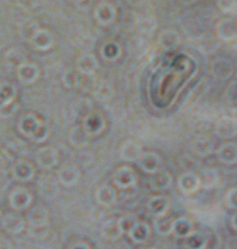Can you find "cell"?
<instances>
[{
  "instance_id": "18",
  "label": "cell",
  "mask_w": 237,
  "mask_h": 249,
  "mask_svg": "<svg viewBox=\"0 0 237 249\" xmlns=\"http://www.w3.org/2000/svg\"><path fill=\"white\" fill-rule=\"evenodd\" d=\"M41 124L42 123L39 121V119L36 116L33 114H28L20 120L19 130L26 137L32 138Z\"/></svg>"
},
{
  "instance_id": "20",
  "label": "cell",
  "mask_w": 237,
  "mask_h": 249,
  "mask_svg": "<svg viewBox=\"0 0 237 249\" xmlns=\"http://www.w3.org/2000/svg\"><path fill=\"white\" fill-rule=\"evenodd\" d=\"M201 187L205 190H212L217 188L220 184V175L213 167H206L202 169L199 175Z\"/></svg>"
},
{
  "instance_id": "7",
  "label": "cell",
  "mask_w": 237,
  "mask_h": 249,
  "mask_svg": "<svg viewBox=\"0 0 237 249\" xmlns=\"http://www.w3.org/2000/svg\"><path fill=\"white\" fill-rule=\"evenodd\" d=\"M178 187L185 195H192L201 187L200 178L197 174L191 171L183 173L178 180Z\"/></svg>"
},
{
  "instance_id": "30",
  "label": "cell",
  "mask_w": 237,
  "mask_h": 249,
  "mask_svg": "<svg viewBox=\"0 0 237 249\" xmlns=\"http://www.w3.org/2000/svg\"><path fill=\"white\" fill-rule=\"evenodd\" d=\"M180 41L179 34L173 30H166L159 36V44L165 50L175 49L180 44Z\"/></svg>"
},
{
  "instance_id": "34",
  "label": "cell",
  "mask_w": 237,
  "mask_h": 249,
  "mask_svg": "<svg viewBox=\"0 0 237 249\" xmlns=\"http://www.w3.org/2000/svg\"><path fill=\"white\" fill-rule=\"evenodd\" d=\"M4 61L9 68H17V69H19L21 66L27 63L26 57L24 56V54L16 49L9 50L5 54Z\"/></svg>"
},
{
  "instance_id": "16",
  "label": "cell",
  "mask_w": 237,
  "mask_h": 249,
  "mask_svg": "<svg viewBox=\"0 0 237 249\" xmlns=\"http://www.w3.org/2000/svg\"><path fill=\"white\" fill-rule=\"evenodd\" d=\"M173 179L168 171H161L154 173L150 179V186L153 191L163 192L168 190L172 185Z\"/></svg>"
},
{
  "instance_id": "39",
  "label": "cell",
  "mask_w": 237,
  "mask_h": 249,
  "mask_svg": "<svg viewBox=\"0 0 237 249\" xmlns=\"http://www.w3.org/2000/svg\"><path fill=\"white\" fill-rule=\"evenodd\" d=\"M218 7L223 13L231 14L237 11V1L234 0H221V1L217 2Z\"/></svg>"
},
{
  "instance_id": "1",
  "label": "cell",
  "mask_w": 237,
  "mask_h": 249,
  "mask_svg": "<svg viewBox=\"0 0 237 249\" xmlns=\"http://www.w3.org/2000/svg\"><path fill=\"white\" fill-rule=\"evenodd\" d=\"M216 135L223 140H230L237 135V122L232 116H221L216 123Z\"/></svg>"
},
{
  "instance_id": "10",
  "label": "cell",
  "mask_w": 237,
  "mask_h": 249,
  "mask_svg": "<svg viewBox=\"0 0 237 249\" xmlns=\"http://www.w3.org/2000/svg\"><path fill=\"white\" fill-rule=\"evenodd\" d=\"M80 178L79 169L73 164H66L58 171V180L65 187H73Z\"/></svg>"
},
{
  "instance_id": "23",
  "label": "cell",
  "mask_w": 237,
  "mask_h": 249,
  "mask_svg": "<svg viewBox=\"0 0 237 249\" xmlns=\"http://www.w3.org/2000/svg\"><path fill=\"white\" fill-rule=\"evenodd\" d=\"M97 201L102 206H110L116 200V191L108 185H102L96 192Z\"/></svg>"
},
{
  "instance_id": "4",
  "label": "cell",
  "mask_w": 237,
  "mask_h": 249,
  "mask_svg": "<svg viewBox=\"0 0 237 249\" xmlns=\"http://www.w3.org/2000/svg\"><path fill=\"white\" fill-rule=\"evenodd\" d=\"M113 183L119 189H129L137 184V176L135 171L129 166H121L113 175Z\"/></svg>"
},
{
  "instance_id": "11",
  "label": "cell",
  "mask_w": 237,
  "mask_h": 249,
  "mask_svg": "<svg viewBox=\"0 0 237 249\" xmlns=\"http://www.w3.org/2000/svg\"><path fill=\"white\" fill-rule=\"evenodd\" d=\"M27 222L33 230H40L48 224V212L43 206L34 207L27 215Z\"/></svg>"
},
{
  "instance_id": "13",
  "label": "cell",
  "mask_w": 237,
  "mask_h": 249,
  "mask_svg": "<svg viewBox=\"0 0 237 249\" xmlns=\"http://www.w3.org/2000/svg\"><path fill=\"white\" fill-rule=\"evenodd\" d=\"M149 212L155 218L166 216L170 208L169 200L163 196H154L148 202Z\"/></svg>"
},
{
  "instance_id": "42",
  "label": "cell",
  "mask_w": 237,
  "mask_h": 249,
  "mask_svg": "<svg viewBox=\"0 0 237 249\" xmlns=\"http://www.w3.org/2000/svg\"><path fill=\"white\" fill-rule=\"evenodd\" d=\"M64 82L66 84V86L68 87H74L77 85L78 83V75L77 73L74 71H71V70H68L65 72L64 74Z\"/></svg>"
},
{
  "instance_id": "9",
  "label": "cell",
  "mask_w": 237,
  "mask_h": 249,
  "mask_svg": "<svg viewBox=\"0 0 237 249\" xmlns=\"http://www.w3.org/2000/svg\"><path fill=\"white\" fill-rule=\"evenodd\" d=\"M2 228L10 233L18 234L26 229L27 221L17 213H7L1 220Z\"/></svg>"
},
{
  "instance_id": "8",
  "label": "cell",
  "mask_w": 237,
  "mask_h": 249,
  "mask_svg": "<svg viewBox=\"0 0 237 249\" xmlns=\"http://www.w3.org/2000/svg\"><path fill=\"white\" fill-rule=\"evenodd\" d=\"M218 160L225 165H233L237 163V145L228 141L221 144L216 151Z\"/></svg>"
},
{
  "instance_id": "25",
  "label": "cell",
  "mask_w": 237,
  "mask_h": 249,
  "mask_svg": "<svg viewBox=\"0 0 237 249\" xmlns=\"http://www.w3.org/2000/svg\"><path fill=\"white\" fill-rule=\"evenodd\" d=\"M207 245L208 238L206 234L199 231H193L184 241V246L186 249H206Z\"/></svg>"
},
{
  "instance_id": "38",
  "label": "cell",
  "mask_w": 237,
  "mask_h": 249,
  "mask_svg": "<svg viewBox=\"0 0 237 249\" xmlns=\"http://www.w3.org/2000/svg\"><path fill=\"white\" fill-rule=\"evenodd\" d=\"M120 53V48L116 43H108L102 48V55L107 60H115Z\"/></svg>"
},
{
  "instance_id": "35",
  "label": "cell",
  "mask_w": 237,
  "mask_h": 249,
  "mask_svg": "<svg viewBox=\"0 0 237 249\" xmlns=\"http://www.w3.org/2000/svg\"><path fill=\"white\" fill-rule=\"evenodd\" d=\"M15 96H16L15 87L7 81L2 82L1 83V107L11 105Z\"/></svg>"
},
{
  "instance_id": "32",
  "label": "cell",
  "mask_w": 237,
  "mask_h": 249,
  "mask_svg": "<svg viewBox=\"0 0 237 249\" xmlns=\"http://www.w3.org/2000/svg\"><path fill=\"white\" fill-rule=\"evenodd\" d=\"M89 136L90 135L87 133V131L84 130V128L75 127L69 132L68 138H69L70 144L73 147L81 149V148H84L88 145Z\"/></svg>"
},
{
  "instance_id": "33",
  "label": "cell",
  "mask_w": 237,
  "mask_h": 249,
  "mask_svg": "<svg viewBox=\"0 0 237 249\" xmlns=\"http://www.w3.org/2000/svg\"><path fill=\"white\" fill-rule=\"evenodd\" d=\"M38 191L42 196L53 197L58 194V184L51 177H44L38 184Z\"/></svg>"
},
{
  "instance_id": "43",
  "label": "cell",
  "mask_w": 237,
  "mask_h": 249,
  "mask_svg": "<svg viewBox=\"0 0 237 249\" xmlns=\"http://www.w3.org/2000/svg\"><path fill=\"white\" fill-rule=\"evenodd\" d=\"M156 27V23L153 18H144L139 23V28L142 30V32H152Z\"/></svg>"
},
{
  "instance_id": "31",
  "label": "cell",
  "mask_w": 237,
  "mask_h": 249,
  "mask_svg": "<svg viewBox=\"0 0 237 249\" xmlns=\"http://www.w3.org/2000/svg\"><path fill=\"white\" fill-rule=\"evenodd\" d=\"M173 218H168L166 216L155 218L153 222V229L155 232L161 236H167L173 233V227H174Z\"/></svg>"
},
{
  "instance_id": "2",
  "label": "cell",
  "mask_w": 237,
  "mask_h": 249,
  "mask_svg": "<svg viewBox=\"0 0 237 249\" xmlns=\"http://www.w3.org/2000/svg\"><path fill=\"white\" fill-rule=\"evenodd\" d=\"M33 201V196L31 192L23 187H18L11 192L9 196L10 207L17 211L26 210Z\"/></svg>"
},
{
  "instance_id": "22",
  "label": "cell",
  "mask_w": 237,
  "mask_h": 249,
  "mask_svg": "<svg viewBox=\"0 0 237 249\" xmlns=\"http://www.w3.org/2000/svg\"><path fill=\"white\" fill-rule=\"evenodd\" d=\"M151 235V228L147 223L138 222L134 228L128 232V236L135 243L141 244L146 242Z\"/></svg>"
},
{
  "instance_id": "19",
  "label": "cell",
  "mask_w": 237,
  "mask_h": 249,
  "mask_svg": "<svg viewBox=\"0 0 237 249\" xmlns=\"http://www.w3.org/2000/svg\"><path fill=\"white\" fill-rule=\"evenodd\" d=\"M104 127V121L101 114L91 113L83 120V128L89 135L100 133Z\"/></svg>"
},
{
  "instance_id": "40",
  "label": "cell",
  "mask_w": 237,
  "mask_h": 249,
  "mask_svg": "<svg viewBox=\"0 0 237 249\" xmlns=\"http://www.w3.org/2000/svg\"><path fill=\"white\" fill-rule=\"evenodd\" d=\"M225 203L228 208L237 210V187L230 188L225 194Z\"/></svg>"
},
{
  "instance_id": "29",
  "label": "cell",
  "mask_w": 237,
  "mask_h": 249,
  "mask_svg": "<svg viewBox=\"0 0 237 249\" xmlns=\"http://www.w3.org/2000/svg\"><path fill=\"white\" fill-rule=\"evenodd\" d=\"M97 68V60L92 54H82L76 62V69L83 74H91Z\"/></svg>"
},
{
  "instance_id": "37",
  "label": "cell",
  "mask_w": 237,
  "mask_h": 249,
  "mask_svg": "<svg viewBox=\"0 0 237 249\" xmlns=\"http://www.w3.org/2000/svg\"><path fill=\"white\" fill-rule=\"evenodd\" d=\"M119 222H120V225L122 227L123 231L128 233L134 228V226L139 222V220L136 217V215L127 214V215L119 218Z\"/></svg>"
},
{
  "instance_id": "6",
  "label": "cell",
  "mask_w": 237,
  "mask_h": 249,
  "mask_svg": "<svg viewBox=\"0 0 237 249\" xmlns=\"http://www.w3.org/2000/svg\"><path fill=\"white\" fill-rule=\"evenodd\" d=\"M161 163L162 160L160 156L153 152L143 153L141 158L137 161V164L142 171L152 175L160 170Z\"/></svg>"
},
{
  "instance_id": "24",
  "label": "cell",
  "mask_w": 237,
  "mask_h": 249,
  "mask_svg": "<svg viewBox=\"0 0 237 249\" xmlns=\"http://www.w3.org/2000/svg\"><path fill=\"white\" fill-rule=\"evenodd\" d=\"M193 231V223L186 217H179L174 221L173 233L178 238H186Z\"/></svg>"
},
{
  "instance_id": "28",
  "label": "cell",
  "mask_w": 237,
  "mask_h": 249,
  "mask_svg": "<svg viewBox=\"0 0 237 249\" xmlns=\"http://www.w3.org/2000/svg\"><path fill=\"white\" fill-rule=\"evenodd\" d=\"M212 72L215 76H217L220 79H227L229 78L234 71L233 65L227 61V60H219L216 61L212 65Z\"/></svg>"
},
{
  "instance_id": "47",
  "label": "cell",
  "mask_w": 237,
  "mask_h": 249,
  "mask_svg": "<svg viewBox=\"0 0 237 249\" xmlns=\"http://www.w3.org/2000/svg\"><path fill=\"white\" fill-rule=\"evenodd\" d=\"M231 116H232V117L235 119V121L237 122V107H235L232 109Z\"/></svg>"
},
{
  "instance_id": "36",
  "label": "cell",
  "mask_w": 237,
  "mask_h": 249,
  "mask_svg": "<svg viewBox=\"0 0 237 249\" xmlns=\"http://www.w3.org/2000/svg\"><path fill=\"white\" fill-rule=\"evenodd\" d=\"M14 160L13 157L5 150L1 151V172L2 174H6L10 171H12L14 167Z\"/></svg>"
},
{
  "instance_id": "3",
  "label": "cell",
  "mask_w": 237,
  "mask_h": 249,
  "mask_svg": "<svg viewBox=\"0 0 237 249\" xmlns=\"http://www.w3.org/2000/svg\"><path fill=\"white\" fill-rule=\"evenodd\" d=\"M35 160L41 168L51 169L58 164L60 156L55 148L46 146L37 150L35 154Z\"/></svg>"
},
{
  "instance_id": "45",
  "label": "cell",
  "mask_w": 237,
  "mask_h": 249,
  "mask_svg": "<svg viewBox=\"0 0 237 249\" xmlns=\"http://www.w3.org/2000/svg\"><path fill=\"white\" fill-rule=\"evenodd\" d=\"M0 247H1V249H13L9 240L4 237H1V243H0Z\"/></svg>"
},
{
  "instance_id": "12",
  "label": "cell",
  "mask_w": 237,
  "mask_h": 249,
  "mask_svg": "<svg viewBox=\"0 0 237 249\" xmlns=\"http://www.w3.org/2000/svg\"><path fill=\"white\" fill-rule=\"evenodd\" d=\"M142 154L141 146L132 140L124 142L119 150L120 159L126 162H137Z\"/></svg>"
},
{
  "instance_id": "27",
  "label": "cell",
  "mask_w": 237,
  "mask_h": 249,
  "mask_svg": "<svg viewBox=\"0 0 237 249\" xmlns=\"http://www.w3.org/2000/svg\"><path fill=\"white\" fill-rule=\"evenodd\" d=\"M31 42L36 49L47 50L53 44V36L49 31L39 29L32 37Z\"/></svg>"
},
{
  "instance_id": "14",
  "label": "cell",
  "mask_w": 237,
  "mask_h": 249,
  "mask_svg": "<svg viewBox=\"0 0 237 249\" xmlns=\"http://www.w3.org/2000/svg\"><path fill=\"white\" fill-rule=\"evenodd\" d=\"M12 177L20 182L31 181L34 176V166L26 160H19L12 169Z\"/></svg>"
},
{
  "instance_id": "26",
  "label": "cell",
  "mask_w": 237,
  "mask_h": 249,
  "mask_svg": "<svg viewBox=\"0 0 237 249\" xmlns=\"http://www.w3.org/2000/svg\"><path fill=\"white\" fill-rule=\"evenodd\" d=\"M38 75L39 70L36 65L33 63H26L18 69L19 79L26 84L34 83L37 79Z\"/></svg>"
},
{
  "instance_id": "15",
  "label": "cell",
  "mask_w": 237,
  "mask_h": 249,
  "mask_svg": "<svg viewBox=\"0 0 237 249\" xmlns=\"http://www.w3.org/2000/svg\"><path fill=\"white\" fill-rule=\"evenodd\" d=\"M115 8L105 1H102L95 9V17L97 21L102 25L110 24L115 18Z\"/></svg>"
},
{
  "instance_id": "44",
  "label": "cell",
  "mask_w": 237,
  "mask_h": 249,
  "mask_svg": "<svg viewBox=\"0 0 237 249\" xmlns=\"http://www.w3.org/2000/svg\"><path fill=\"white\" fill-rule=\"evenodd\" d=\"M69 249H91L90 246L84 242V241H78V242H75L74 244H72Z\"/></svg>"
},
{
  "instance_id": "5",
  "label": "cell",
  "mask_w": 237,
  "mask_h": 249,
  "mask_svg": "<svg viewBox=\"0 0 237 249\" xmlns=\"http://www.w3.org/2000/svg\"><path fill=\"white\" fill-rule=\"evenodd\" d=\"M216 35L223 42H231L237 37V23L230 18L221 19L216 26Z\"/></svg>"
},
{
  "instance_id": "41",
  "label": "cell",
  "mask_w": 237,
  "mask_h": 249,
  "mask_svg": "<svg viewBox=\"0 0 237 249\" xmlns=\"http://www.w3.org/2000/svg\"><path fill=\"white\" fill-rule=\"evenodd\" d=\"M48 136H49V129L47 128L45 124L42 123L31 139L34 142L41 143V142H44L48 138Z\"/></svg>"
},
{
  "instance_id": "17",
  "label": "cell",
  "mask_w": 237,
  "mask_h": 249,
  "mask_svg": "<svg viewBox=\"0 0 237 249\" xmlns=\"http://www.w3.org/2000/svg\"><path fill=\"white\" fill-rule=\"evenodd\" d=\"M102 233L109 240L119 239L124 233L119 219H110L106 221L102 227Z\"/></svg>"
},
{
  "instance_id": "46",
  "label": "cell",
  "mask_w": 237,
  "mask_h": 249,
  "mask_svg": "<svg viewBox=\"0 0 237 249\" xmlns=\"http://www.w3.org/2000/svg\"><path fill=\"white\" fill-rule=\"evenodd\" d=\"M230 225L231 227L237 231V210L231 215V218H230Z\"/></svg>"
},
{
  "instance_id": "21",
  "label": "cell",
  "mask_w": 237,
  "mask_h": 249,
  "mask_svg": "<svg viewBox=\"0 0 237 249\" xmlns=\"http://www.w3.org/2000/svg\"><path fill=\"white\" fill-rule=\"evenodd\" d=\"M192 150L199 157H208L214 152V145L212 141L204 135H199L195 137L192 142Z\"/></svg>"
}]
</instances>
